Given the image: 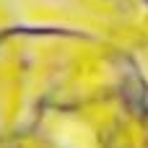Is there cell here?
Instances as JSON below:
<instances>
[{
  "label": "cell",
  "instance_id": "6da1fadb",
  "mask_svg": "<svg viewBox=\"0 0 148 148\" xmlns=\"http://www.w3.org/2000/svg\"><path fill=\"white\" fill-rule=\"evenodd\" d=\"M146 3H148V0H146Z\"/></svg>",
  "mask_w": 148,
  "mask_h": 148
}]
</instances>
